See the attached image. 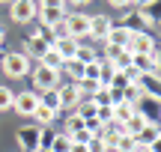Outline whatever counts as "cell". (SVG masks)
Instances as JSON below:
<instances>
[{
    "mask_svg": "<svg viewBox=\"0 0 161 152\" xmlns=\"http://www.w3.org/2000/svg\"><path fill=\"white\" fill-rule=\"evenodd\" d=\"M63 33L72 36V39H90V15L84 12H72V15L63 18Z\"/></svg>",
    "mask_w": 161,
    "mask_h": 152,
    "instance_id": "1",
    "label": "cell"
},
{
    "mask_svg": "<svg viewBox=\"0 0 161 152\" xmlns=\"http://www.w3.org/2000/svg\"><path fill=\"white\" fill-rule=\"evenodd\" d=\"M0 69H3L9 78H24V75L30 72V60L24 57L21 51H12V54H3V60H0Z\"/></svg>",
    "mask_w": 161,
    "mask_h": 152,
    "instance_id": "2",
    "label": "cell"
},
{
    "mask_svg": "<svg viewBox=\"0 0 161 152\" xmlns=\"http://www.w3.org/2000/svg\"><path fill=\"white\" fill-rule=\"evenodd\" d=\"M9 15H12V21H18V24L33 21V18L39 15V0H12L9 3Z\"/></svg>",
    "mask_w": 161,
    "mask_h": 152,
    "instance_id": "3",
    "label": "cell"
},
{
    "mask_svg": "<svg viewBox=\"0 0 161 152\" xmlns=\"http://www.w3.org/2000/svg\"><path fill=\"white\" fill-rule=\"evenodd\" d=\"M39 107V90H24L12 99V111L21 117H33V111Z\"/></svg>",
    "mask_w": 161,
    "mask_h": 152,
    "instance_id": "4",
    "label": "cell"
},
{
    "mask_svg": "<svg viewBox=\"0 0 161 152\" xmlns=\"http://www.w3.org/2000/svg\"><path fill=\"white\" fill-rule=\"evenodd\" d=\"M125 51L128 54H152V51H155V39H152L146 30H131Z\"/></svg>",
    "mask_w": 161,
    "mask_h": 152,
    "instance_id": "5",
    "label": "cell"
},
{
    "mask_svg": "<svg viewBox=\"0 0 161 152\" xmlns=\"http://www.w3.org/2000/svg\"><path fill=\"white\" fill-rule=\"evenodd\" d=\"M39 125H24V128H18V134H15V140H18V146H21L24 152H39Z\"/></svg>",
    "mask_w": 161,
    "mask_h": 152,
    "instance_id": "6",
    "label": "cell"
},
{
    "mask_svg": "<svg viewBox=\"0 0 161 152\" xmlns=\"http://www.w3.org/2000/svg\"><path fill=\"white\" fill-rule=\"evenodd\" d=\"M33 84L42 90H57L60 87V72L57 69H48V66H39V69L33 72Z\"/></svg>",
    "mask_w": 161,
    "mask_h": 152,
    "instance_id": "7",
    "label": "cell"
},
{
    "mask_svg": "<svg viewBox=\"0 0 161 152\" xmlns=\"http://www.w3.org/2000/svg\"><path fill=\"white\" fill-rule=\"evenodd\" d=\"M134 111L146 119V122H158V95H140L134 101Z\"/></svg>",
    "mask_w": 161,
    "mask_h": 152,
    "instance_id": "8",
    "label": "cell"
},
{
    "mask_svg": "<svg viewBox=\"0 0 161 152\" xmlns=\"http://www.w3.org/2000/svg\"><path fill=\"white\" fill-rule=\"evenodd\" d=\"M48 51H51V45H48L42 36H36V33H33L30 39H24V51H21V54H24L27 60H42Z\"/></svg>",
    "mask_w": 161,
    "mask_h": 152,
    "instance_id": "9",
    "label": "cell"
},
{
    "mask_svg": "<svg viewBox=\"0 0 161 152\" xmlns=\"http://www.w3.org/2000/svg\"><path fill=\"white\" fill-rule=\"evenodd\" d=\"M140 95H158V72H140L131 84Z\"/></svg>",
    "mask_w": 161,
    "mask_h": 152,
    "instance_id": "10",
    "label": "cell"
},
{
    "mask_svg": "<svg viewBox=\"0 0 161 152\" xmlns=\"http://www.w3.org/2000/svg\"><path fill=\"white\" fill-rule=\"evenodd\" d=\"M57 95H60V111H63V107L75 111V105L84 99L80 90H78V84H60V87H57Z\"/></svg>",
    "mask_w": 161,
    "mask_h": 152,
    "instance_id": "11",
    "label": "cell"
},
{
    "mask_svg": "<svg viewBox=\"0 0 161 152\" xmlns=\"http://www.w3.org/2000/svg\"><path fill=\"white\" fill-rule=\"evenodd\" d=\"M51 48L60 54V57H63V63H66V60H75V51H78V39H72V36H57Z\"/></svg>",
    "mask_w": 161,
    "mask_h": 152,
    "instance_id": "12",
    "label": "cell"
},
{
    "mask_svg": "<svg viewBox=\"0 0 161 152\" xmlns=\"http://www.w3.org/2000/svg\"><path fill=\"white\" fill-rule=\"evenodd\" d=\"M110 27H114V21L108 15H90V39H104Z\"/></svg>",
    "mask_w": 161,
    "mask_h": 152,
    "instance_id": "13",
    "label": "cell"
},
{
    "mask_svg": "<svg viewBox=\"0 0 161 152\" xmlns=\"http://www.w3.org/2000/svg\"><path fill=\"white\" fill-rule=\"evenodd\" d=\"M36 18H42V27L57 30L60 24H63V18H66V9H48V6H39V15H36Z\"/></svg>",
    "mask_w": 161,
    "mask_h": 152,
    "instance_id": "14",
    "label": "cell"
},
{
    "mask_svg": "<svg viewBox=\"0 0 161 152\" xmlns=\"http://www.w3.org/2000/svg\"><path fill=\"white\" fill-rule=\"evenodd\" d=\"M128 36H131V27H125V24H122V27H110V33L104 36V45H114V48H125L128 45Z\"/></svg>",
    "mask_w": 161,
    "mask_h": 152,
    "instance_id": "15",
    "label": "cell"
},
{
    "mask_svg": "<svg viewBox=\"0 0 161 152\" xmlns=\"http://www.w3.org/2000/svg\"><path fill=\"white\" fill-rule=\"evenodd\" d=\"M158 122H146V128L137 134V143L140 146H158Z\"/></svg>",
    "mask_w": 161,
    "mask_h": 152,
    "instance_id": "16",
    "label": "cell"
},
{
    "mask_svg": "<svg viewBox=\"0 0 161 152\" xmlns=\"http://www.w3.org/2000/svg\"><path fill=\"white\" fill-rule=\"evenodd\" d=\"M54 119H57V111H48V107H42V105L33 111V122L39 125V128H51Z\"/></svg>",
    "mask_w": 161,
    "mask_h": 152,
    "instance_id": "17",
    "label": "cell"
},
{
    "mask_svg": "<svg viewBox=\"0 0 161 152\" xmlns=\"http://www.w3.org/2000/svg\"><path fill=\"white\" fill-rule=\"evenodd\" d=\"M110 107H114V122L119 125H125L134 117V105H128V101H119V105H110Z\"/></svg>",
    "mask_w": 161,
    "mask_h": 152,
    "instance_id": "18",
    "label": "cell"
},
{
    "mask_svg": "<svg viewBox=\"0 0 161 152\" xmlns=\"http://www.w3.org/2000/svg\"><path fill=\"white\" fill-rule=\"evenodd\" d=\"M39 105L60 113V95H57V90H42V93H39Z\"/></svg>",
    "mask_w": 161,
    "mask_h": 152,
    "instance_id": "19",
    "label": "cell"
},
{
    "mask_svg": "<svg viewBox=\"0 0 161 152\" xmlns=\"http://www.w3.org/2000/svg\"><path fill=\"white\" fill-rule=\"evenodd\" d=\"M114 75H116L114 63H110V60H98V87H108Z\"/></svg>",
    "mask_w": 161,
    "mask_h": 152,
    "instance_id": "20",
    "label": "cell"
},
{
    "mask_svg": "<svg viewBox=\"0 0 161 152\" xmlns=\"http://www.w3.org/2000/svg\"><path fill=\"white\" fill-rule=\"evenodd\" d=\"M75 60L78 63H96L98 60V54H96V48H90V45H84V42H78V51H75Z\"/></svg>",
    "mask_w": 161,
    "mask_h": 152,
    "instance_id": "21",
    "label": "cell"
},
{
    "mask_svg": "<svg viewBox=\"0 0 161 152\" xmlns=\"http://www.w3.org/2000/svg\"><path fill=\"white\" fill-rule=\"evenodd\" d=\"M143 128H146V119L140 117L137 111H134V117H131V119H128V122H125V134L137 137V134H140V131H143Z\"/></svg>",
    "mask_w": 161,
    "mask_h": 152,
    "instance_id": "22",
    "label": "cell"
},
{
    "mask_svg": "<svg viewBox=\"0 0 161 152\" xmlns=\"http://www.w3.org/2000/svg\"><path fill=\"white\" fill-rule=\"evenodd\" d=\"M137 137H131V134H122L119 140H116V146H114V152H137Z\"/></svg>",
    "mask_w": 161,
    "mask_h": 152,
    "instance_id": "23",
    "label": "cell"
},
{
    "mask_svg": "<svg viewBox=\"0 0 161 152\" xmlns=\"http://www.w3.org/2000/svg\"><path fill=\"white\" fill-rule=\"evenodd\" d=\"M63 69L69 72L72 84H78L80 78H84V63H78V60H66V63H63Z\"/></svg>",
    "mask_w": 161,
    "mask_h": 152,
    "instance_id": "24",
    "label": "cell"
},
{
    "mask_svg": "<svg viewBox=\"0 0 161 152\" xmlns=\"http://www.w3.org/2000/svg\"><path fill=\"white\" fill-rule=\"evenodd\" d=\"M72 149V137L66 134H54V140H51V152H69Z\"/></svg>",
    "mask_w": 161,
    "mask_h": 152,
    "instance_id": "25",
    "label": "cell"
},
{
    "mask_svg": "<svg viewBox=\"0 0 161 152\" xmlns=\"http://www.w3.org/2000/svg\"><path fill=\"white\" fill-rule=\"evenodd\" d=\"M39 63H42V66H48V69H57V72H63V57H60V54L54 51V48H51V51H48L45 57L39 60Z\"/></svg>",
    "mask_w": 161,
    "mask_h": 152,
    "instance_id": "26",
    "label": "cell"
},
{
    "mask_svg": "<svg viewBox=\"0 0 161 152\" xmlns=\"http://www.w3.org/2000/svg\"><path fill=\"white\" fill-rule=\"evenodd\" d=\"M84 122H86V119H80L78 117V113H69V119H66V134H78V131H84Z\"/></svg>",
    "mask_w": 161,
    "mask_h": 152,
    "instance_id": "27",
    "label": "cell"
},
{
    "mask_svg": "<svg viewBox=\"0 0 161 152\" xmlns=\"http://www.w3.org/2000/svg\"><path fill=\"white\" fill-rule=\"evenodd\" d=\"M90 99L96 101V107H108V105H110V93H108V87H98L96 93L90 95Z\"/></svg>",
    "mask_w": 161,
    "mask_h": 152,
    "instance_id": "28",
    "label": "cell"
},
{
    "mask_svg": "<svg viewBox=\"0 0 161 152\" xmlns=\"http://www.w3.org/2000/svg\"><path fill=\"white\" fill-rule=\"evenodd\" d=\"M108 87H110V90H128V87H131V81L125 78V72H116V75L110 78V84H108Z\"/></svg>",
    "mask_w": 161,
    "mask_h": 152,
    "instance_id": "29",
    "label": "cell"
},
{
    "mask_svg": "<svg viewBox=\"0 0 161 152\" xmlns=\"http://www.w3.org/2000/svg\"><path fill=\"white\" fill-rule=\"evenodd\" d=\"M12 99H15V93L9 87H0V111H12Z\"/></svg>",
    "mask_w": 161,
    "mask_h": 152,
    "instance_id": "30",
    "label": "cell"
},
{
    "mask_svg": "<svg viewBox=\"0 0 161 152\" xmlns=\"http://www.w3.org/2000/svg\"><path fill=\"white\" fill-rule=\"evenodd\" d=\"M96 119H98V122H102V125H110V122H114V107H98V111H96Z\"/></svg>",
    "mask_w": 161,
    "mask_h": 152,
    "instance_id": "31",
    "label": "cell"
},
{
    "mask_svg": "<svg viewBox=\"0 0 161 152\" xmlns=\"http://www.w3.org/2000/svg\"><path fill=\"white\" fill-rule=\"evenodd\" d=\"M78 90H80V95H92V93L98 90V84H96V81H86V78H80V81H78Z\"/></svg>",
    "mask_w": 161,
    "mask_h": 152,
    "instance_id": "32",
    "label": "cell"
},
{
    "mask_svg": "<svg viewBox=\"0 0 161 152\" xmlns=\"http://www.w3.org/2000/svg\"><path fill=\"white\" fill-rule=\"evenodd\" d=\"M51 140H54V131L51 128H42L39 131V149H51Z\"/></svg>",
    "mask_w": 161,
    "mask_h": 152,
    "instance_id": "33",
    "label": "cell"
},
{
    "mask_svg": "<svg viewBox=\"0 0 161 152\" xmlns=\"http://www.w3.org/2000/svg\"><path fill=\"white\" fill-rule=\"evenodd\" d=\"M86 149H90V152H108V146L102 143V137H90V143H86Z\"/></svg>",
    "mask_w": 161,
    "mask_h": 152,
    "instance_id": "34",
    "label": "cell"
},
{
    "mask_svg": "<svg viewBox=\"0 0 161 152\" xmlns=\"http://www.w3.org/2000/svg\"><path fill=\"white\" fill-rule=\"evenodd\" d=\"M39 6H48V9H66V0H39Z\"/></svg>",
    "mask_w": 161,
    "mask_h": 152,
    "instance_id": "35",
    "label": "cell"
},
{
    "mask_svg": "<svg viewBox=\"0 0 161 152\" xmlns=\"http://www.w3.org/2000/svg\"><path fill=\"white\" fill-rule=\"evenodd\" d=\"M110 6H116V9H125V6H131V0H108Z\"/></svg>",
    "mask_w": 161,
    "mask_h": 152,
    "instance_id": "36",
    "label": "cell"
},
{
    "mask_svg": "<svg viewBox=\"0 0 161 152\" xmlns=\"http://www.w3.org/2000/svg\"><path fill=\"white\" fill-rule=\"evenodd\" d=\"M131 3H137V6H140V9H146V6H149V3H152V0H131Z\"/></svg>",
    "mask_w": 161,
    "mask_h": 152,
    "instance_id": "37",
    "label": "cell"
},
{
    "mask_svg": "<svg viewBox=\"0 0 161 152\" xmlns=\"http://www.w3.org/2000/svg\"><path fill=\"white\" fill-rule=\"evenodd\" d=\"M137 152H158V146H137Z\"/></svg>",
    "mask_w": 161,
    "mask_h": 152,
    "instance_id": "38",
    "label": "cell"
},
{
    "mask_svg": "<svg viewBox=\"0 0 161 152\" xmlns=\"http://www.w3.org/2000/svg\"><path fill=\"white\" fill-rule=\"evenodd\" d=\"M66 3H78V6H84V3H90V0H66Z\"/></svg>",
    "mask_w": 161,
    "mask_h": 152,
    "instance_id": "39",
    "label": "cell"
},
{
    "mask_svg": "<svg viewBox=\"0 0 161 152\" xmlns=\"http://www.w3.org/2000/svg\"><path fill=\"white\" fill-rule=\"evenodd\" d=\"M0 48H3V27H0Z\"/></svg>",
    "mask_w": 161,
    "mask_h": 152,
    "instance_id": "40",
    "label": "cell"
},
{
    "mask_svg": "<svg viewBox=\"0 0 161 152\" xmlns=\"http://www.w3.org/2000/svg\"><path fill=\"white\" fill-rule=\"evenodd\" d=\"M0 3H12V0H0Z\"/></svg>",
    "mask_w": 161,
    "mask_h": 152,
    "instance_id": "41",
    "label": "cell"
},
{
    "mask_svg": "<svg viewBox=\"0 0 161 152\" xmlns=\"http://www.w3.org/2000/svg\"><path fill=\"white\" fill-rule=\"evenodd\" d=\"M39 152H51V149H39Z\"/></svg>",
    "mask_w": 161,
    "mask_h": 152,
    "instance_id": "42",
    "label": "cell"
}]
</instances>
